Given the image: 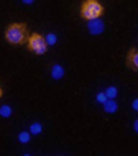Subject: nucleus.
<instances>
[{
  "mask_svg": "<svg viewBox=\"0 0 138 156\" xmlns=\"http://www.w3.org/2000/svg\"><path fill=\"white\" fill-rule=\"evenodd\" d=\"M5 40L10 44H23L28 40V31L25 23H12L5 30Z\"/></svg>",
  "mask_w": 138,
  "mask_h": 156,
  "instance_id": "f257e3e1",
  "label": "nucleus"
},
{
  "mask_svg": "<svg viewBox=\"0 0 138 156\" xmlns=\"http://www.w3.org/2000/svg\"><path fill=\"white\" fill-rule=\"evenodd\" d=\"M27 46H28V49L33 51L35 54H44L48 51V43H46L44 36L40 35V33H33V35L28 36Z\"/></svg>",
  "mask_w": 138,
  "mask_h": 156,
  "instance_id": "7ed1b4c3",
  "label": "nucleus"
},
{
  "mask_svg": "<svg viewBox=\"0 0 138 156\" xmlns=\"http://www.w3.org/2000/svg\"><path fill=\"white\" fill-rule=\"evenodd\" d=\"M95 100H97L99 104H104L107 100V95H105V92H99L97 95H95Z\"/></svg>",
  "mask_w": 138,
  "mask_h": 156,
  "instance_id": "ddd939ff",
  "label": "nucleus"
},
{
  "mask_svg": "<svg viewBox=\"0 0 138 156\" xmlns=\"http://www.w3.org/2000/svg\"><path fill=\"white\" fill-rule=\"evenodd\" d=\"M104 15V5L99 0H84L81 5V16L84 20H94V18H102Z\"/></svg>",
  "mask_w": 138,
  "mask_h": 156,
  "instance_id": "f03ea898",
  "label": "nucleus"
},
{
  "mask_svg": "<svg viewBox=\"0 0 138 156\" xmlns=\"http://www.w3.org/2000/svg\"><path fill=\"white\" fill-rule=\"evenodd\" d=\"M31 135H40L41 132H43V125L38 123V122H35V123H31L30 125V130H28Z\"/></svg>",
  "mask_w": 138,
  "mask_h": 156,
  "instance_id": "1a4fd4ad",
  "label": "nucleus"
},
{
  "mask_svg": "<svg viewBox=\"0 0 138 156\" xmlns=\"http://www.w3.org/2000/svg\"><path fill=\"white\" fill-rule=\"evenodd\" d=\"M22 2L25 3V5H31V3L35 2V0H22Z\"/></svg>",
  "mask_w": 138,
  "mask_h": 156,
  "instance_id": "dca6fc26",
  "label": "nucleus"
},
{
  "mask_svg": "<svg viewBox=\"0 0 138 156\" xmlns=\"http://www.w3.org/2000/svg\"><path fill=\"white\" fill-rule=\"evenodd\" d=\"M31 140V133L30 132H20L18 133V141L20 143H28Z\"/></svg>",
  "mask_w": 138,
  "mask_h": 156,
  "instance_id": "f8f14e48",
  "label": "nucleus"
},
{
  "mask_svg": "<svg viewBox=\"0 0 138 156\" xmlns=\"http://www.w3.org/2000/svg\"><path fill=\"white\" fill-rule=\"evenodd\" d=\"M133 130H135V133H138V119L133 122Z\"/></svg>",
  "mask_w": 138,
  "mask_h": 156,
  "instance_id": "2eb2a0df",
  "label": "nucleus"
},
{
  "mask_svg": "<svg viewBox=\"0 0 138 156\" xmlns=\"http://www.w3.org/2000/svg\"><path fill=\"white\" fill-rule=\"evenodd\" d=\"M132 107H133V110H136V112H138V99H135V100L132 102Z\"/></svg>",
  "mask_w": 138,
  "mask_h": 156,
  "instance_id": "4468645a",
  "label": "nucleus"
},
{
  "mask_svg": "<svg viewBox=\"0 0 138 156\" xmlns=\"http://www.w3.org/2000/svg\"><path fill=\"white\" fill-rule=\"evenodd\" d=\"M44 40H46V43H48V46H54L58 43V36H56V33H48V35L44 36Z\"/></svg>",
  "mask_w": 138,
  "mask_h": 156,
  "instance_id": "9b49d317",
  "label": "nucleus"
},
{
  "mask_svg": "<svg viewBox=\"0 0 138 156\" xmlns=\"http://www.w3.org/2000/svg\"><path fill=\"white\" fill-rule=\"evenodd\" d=\"M105 95H107V99H115L117 95H119V89H117L115 86H110V87H107L105 90Z\"/></svg>",
  "mask_w": 138,
  "mask_h": 156,
  "instance_id": "9d476101",
  "label": "nucleus"
},
{
  "mask_svg": "<svg viewBox=\"0 0 138 156\" xmlns=\"http://www.w3.org/2000/svg\"><path fill=\"white\" fill-rule=\"evenodd\" d=\"M127 66L133 71H138V49L132 48L127 54Z\"/></svg>",
  "mask_w": 138,
  "mask_h": 156,
  "instance_id": "39448f33",
  "label": "nucleus"
},
{
  "mask_svg": "<svg viewBox=\"0 0 138 156\" xmlns=\"http://www.w3.org/2000/svg\"><path fill=\"white\" fill-rule=\"evenodd\" d=\"M105 30V23L102 22V18H94L87 22V31L90 35H102Z\"/></svg>",
  "mask_w": 138,
  "mask_h": 156,
  "instance_id": "20e7f679",
  "label": "nucleus"
},
{
  "mask_svg": "<svg viewBox=\"0 0 138 156\" xmlns=\"http://www.w3.org/2000/svg\"><path fill=\"white\" fill-rule=\"evenodd\" d=\"M102 105H104V112L105 113H115L119 110V104H117L115 99H107Z\"/></svg>",
  "mask_w": 138,
  "mask_h": 156,
  "instance_id": "423d86ee",
  "label": "nucleus"
},
{
  "mask_svg": "<svg viewBox=\"0 0 138 156\" xmlns=\"http://www.w3.org/2000/svg\"><path fill=\"white\" fill-rule=\"evenodd\" d=\"M0 97H2V87H0Z\"/></svg>",
  "mask_w": 138,
  "mask_h": 156,
  "instance_id": "f3484780",
  "label": "nucleus"
},
{
  "mask_svg": "<svg viewBox=\"0 0 138 156\" xmlns=\"http://www.w3.org/2000/svg\"><path fill=\"white\" fill-rule=\"evenodd\" d=\"M51 77L54 81H61L64 77V67L61 64H53L51 66Z\"/></svg>",
  "mask_w": 138,
  "mask_h": 156,
  "instance_id": "0eeeda50",
  "label": "nucleus"
},
{
  "mask_svg": "<svg viewBox=\"0 0 138 156\" xmlns=\"http://www.w3.org/2000/svg\"><path fill=\"white\" fill-rule=\"evenodd\" d=\"M12 113H13V110H12L10 105H2L0 107V117H3V119H8V117H12Z\"/></svg>",
  "mask_w": 138,
  "mask_h": 156,
  "instance_id": "6e6552de",
  "label": "nucleus"
}]
</instances>
